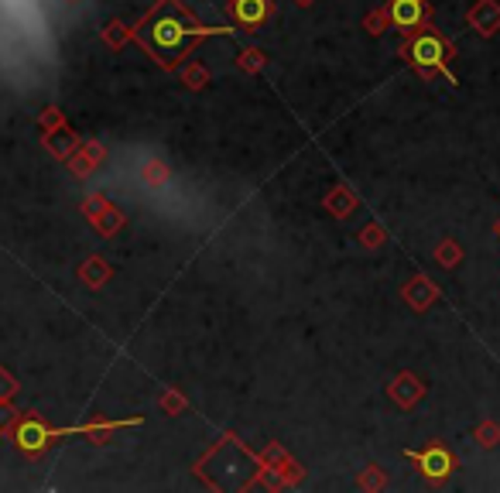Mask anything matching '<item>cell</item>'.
Here are the masks:
<instances>
[{
    "instance_id": "5",
    "label": "cell",
    "mask_w": 500,
    "mask_h": 493,
    "mask_svg": "<svg viewBox=\"0 0 500 493\" xmlns=\"http://www.w3.org/2000/svg\"><path fill=\"white\" fill-rule=\"evenodd\" d=\"M237 18L243 25H261L264 18H267V0H240Z\"/></svg>"
},
{
    "instance_id": "3",
    "label": "cell",
    "mask_w": 500,
    "mask_h": 493,
    "mask_svg": "<svg viewBox=\"0 0 500 493\" xmlns=\"http://www.w3.org/2000/svg\"><path fill=\"white\" fill-rule=\"evenodd\" d=\"M408 459L421 469V476L425 480H446L449 473L456 469V459H452V452L442 449V445H428V449H421V452H408Z\"/></svg>"
},
{
    "instance_id": "4",
    "label": "cell",
    "mask_w": 500,
    "mask_h": 493,
    "mask_svg": "<svg viewBox=\"0 0 500 493\" xmlns=\"http://www.w3.org/2000/svg\"><path fill=\"white\" fill-rule=\"evenodd\" d=\"M388 18L397 31H415V27L428 25V4L425 0H391Z\"/></svg>"
},
{
    "instance_id": "2",
    "label": "cell",
    "mask_w": 500,
    "mask_h": 493,
    "mask_svg": "<svg viewBox=\"0 0 500 493\" xmlns=\"http://www.w3.org/2000/svg\"><path fill=\"white\" fill-rule=\"evenodd\" d=\"M210 27H196L188 18H185L182 11H179V4H165L158 14L144 25V42L151 45V52H158L161 58H179V55L192 45V38H199V35H206Z\"/></svg>"
},
{
    "instance_id": "1",
    "label": "cell",
    "mask_w": 500,
    "mask_h": 493,
    "mask_svg": "<svg viewBox=\"0 0 500 493\" xmlns=\"http://www.w3.org/2000/svg\"><path fill=\"white\" fill-rule=\"evenodd\" d=\"M401 58L419 73L421 79L446 76L449 86H459V79L449 73V58H452V42L442 38L432 25H421L408 31L404 45H401Z\"/></svg>"
},
{
    "instance_id": "6",
    "label": "cell",
    "mask_w": 500,
    "mask_h": 493,
    "mask_svg": "<svg viewBox=\"0 0 500 493\" xmlns=\"http://www.w3.org/2000/svg\"><path fill=\"white\" fill-rule=\"evenodd\" d=\"M497 236H500V223H497Z\"/></svg>"
}]
</instances>
